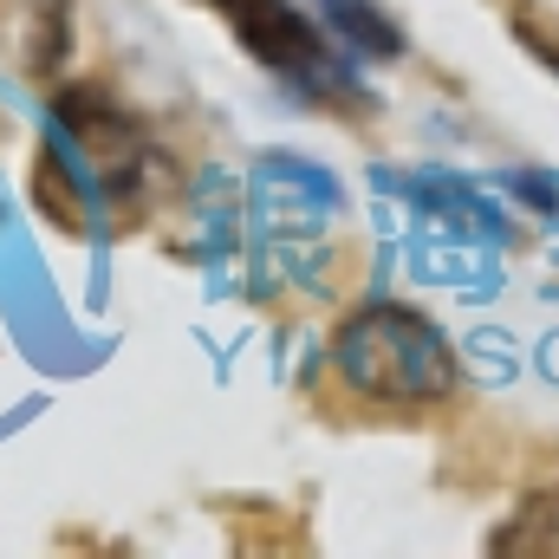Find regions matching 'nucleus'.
<instances>
[{"instance_id":"nucleus-3","label":"nucleus","mask_w":559,"mask_h":559,"mask_svg":"<svg viewBox=\"0 0 559 559\" xmlns=\"http://www.w3.org/2000/svg\"><path fill=\"white\" fill-rule=\"evenodd\" d=\"M319 7V20H325V33L332 39H345L352 52H365V59H397L404 52V33L384 20V7H371V0H312Z\"/></svg>"},{"instance_id":"nucleus-2","label":"nucleus","mask_w":559,"mask_h":559,"mask_svg":"<svg viewBox=\"0 0 559 559\" xmlns=\"http://www.w3.org/2000/svg\"><path fill=\"white\" fill-rule=\"evenodd\" d=\"M209 7L235 26V39L274 79H293L312 98H358V79L345 72V52L319 13H306L293 0H209Z\"/></svg>"},{"instance_id":"nucleus-5","label":"nucleus","mask_w":559,"mask_h":559,"mask_svg":"<svg viewBox=\"0 0 559 559\" xmlns=\"http://www.w3.org/2000/svg\"><path fill=\"white\" fill-rule=\"evenodd\" d=\"M514 195H521L527 209H540V215L559 222V182H547V176H514Z\"/></svg>"},{"instance_id":"nucleus-6","label":"nucleus","mask_w":559,"mask_h":559,"mask_svg":"<svg viewBox=\"0 0 559 559\" xmlns=\"http://www.w3.org/2000/svg\"><path fill=\"white\" fill-rule=\"evenodd\" d=\"M521 39H527V46H534V59H540V66H547V72H559V46H554V39H540V33H534V26H521Z\"/></svg>"},{"instance_id":"nucleus-4","label":"nucleus","mask_w":559,"mask_h":559,"mask_svg":"<svg viewBox=\"0 0 559 559\" xmlns=\"http://www.w3.org/2000/svg\"><path fill=\"white\" fill-rule=\"evenodd\" d=\"M488 554L501 559H521V554H559V488L547 495H534V501H521V514L488 540Z\"/></svg>"},{"instance_id":"nucleus-1","label":"nucleus","mask_w":559,"mask_h":559,"mask_svg":"<svg viewBox=\"0 0 559 559\" xmlns=\"http://www.w3.org/2000/svg\"><path fill=\"white\" fill-rule=\"evenodd\" d=\"M332 365H338V378H345L358 397L391 404V411L442 404V397H455V384H462V365H455L449 338H442L423 312L397 306V299L358 306V312L338 325V338H332Z\"/></svg>"}]
</instances>
